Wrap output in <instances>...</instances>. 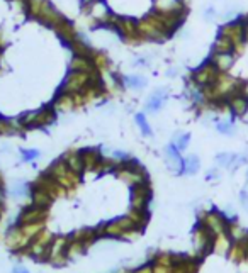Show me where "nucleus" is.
I'll return each mask as SVG.
<instances>
[{
	"label": "nucleus",
	"mask_w": 248,
	"mask_h": 273,
	"mask_svg": "<svg viewBox=\"0 0 248 273\" xmlns=\"http://www.w3.org/2000/svg\"><path fill=\"white\" fill-rule=\"evenodd\" d=\"M22 7L29 17L36 19L38 22L51 29H57L60 24L67 21V17L49 0H24Z\"/></svg>",
	"instance_id": "obj_1"
},
{
	"label": "nucleus",
	"mask_w": 248,
	"mask_h": 273,
	"mask_svg": "<svg viewBox=\"0 0 248 273\" xmlns=\"http://www.w3.org/2000/svg\"><path fill=\"white\" fill-rule=\"evenodd\" d=\"M138 36L140 41L163 43L172 36V33L161 21L160 14L150 11L145 17L138 19Z\"/></svg>",
	"instance_id": "obj_2"
},
{
	"label": "nucleus",
	"mask_w": 248,
	"mask_h": 273,
	"mask_svg": "<svg viewBox=\"0 0 248 273\" xmlns=\"http://www.w3.org/2000/svg\"><path fill=\"white\" fill-rule=\"evenodd\" d=\"M100 78H102L100 77V72L87 73V72H73V70H68L67 77H65L62 87L58 88V92L73 95V97L84 95L95 82H99Z\"/></svg>",
	"instance_id": "obj_3"
},
{
	"label": "nucleus",
	"mask_w": 248,
	"mask_h": 273,
	"mask_svg": "<svg viewBox=\"0 0 248 273\" xmlns=\"http://www.w3.org/2000/svg\"><path fill=\"white\" fill-rule=\"evenodd\" d=\"M143 231L141 227L133 221V217L129 214L124 217H118V219L107 222V224H100L97 227V232L100 237H113V239H118V237H131V236H138L140 232Z\"/></svg>",
	"instance_id": "obj_4"
},
{
	"label": "nucleus",
	"mask_w": 248,
	"mask_h": 273,
	"mask_svg": "<svg viewBox=\"0 0 248 273\" xmlns=\"http://www.w3.org/2000/svg\"><path fill=\"white\" fill-rule=\"evenodd\" d=\"M114 173L119 180H123L124 184L129 185V187H134L138 184H143V181H148V175H146L145 168L133 158L119 163Z\"/></svg>",
	"instance_id": "obj_5"
},
{
	"label": "nucleus",
	"mask_w": 248,
	"mask_h": 273,
	"mask_svg": "<svg viewBox=\"0 0 248 273\" xmlns=\"http://www.w3.org/2000/svg\"><path fill=\"white\" fill-rule=\"evenodd\" d=\"M48 173L51 175L53 178L57 180L65 190H67V189L72 190L73 187H77L78 181H80V175L73 173V171L68 168V165L65 163L63 158H60V160L54 161V163L49 166Z\"/></svg>",
	"instance_id": "obj_6"
},
{
	"label": "nucleus",
	"mask_w": 248,
	"mask_h": 273,
	"mask_svg": "<svg viewBox=\"0 0 248 273\" xmlns=\"http://www.w3.org/2000/svg\"><path fill=\"white\" fill-rule=\"evenodd\" d=\"M31 242H33V239L26 236V232L22 231V227L19 224H14L6 234V245H7L9 250L14 251V253H21L22 255V253L29 248Z\"/></svg>",
	"instance_id": "obj_7"
},
{
	"label": "nucleus",
	"mask_w": 248,
	"mask_h": 273,
	"mask_svg": "<svg viewBox=\"0 0 248 273\" xmlns=\"http://www.w3.org/2000/svg\"><path fill=\"white\" fill-rule=\"evenodd\" d=\"M217 75H219V72H217V70L212 67V63L207 59L204 65H201L199 68H196L194 72L190 73V82L196 83L197 87H201V88H207L216 82Z\"/></svg>",
	"instance_id": "obj_8"
},
{
	"label": "nucleus",
	"mask_w": 248,
	"mask_h": 273,
	"mask_svg": "<svg viewBox=\"0 0 248 273\" xmlns=\"http://www.w3.org/2000/svg\"><path fill=\"white\" fill-rule=\"evenodd\" d=\"M151 199L150 181H143L131 187V207L134 210H148V204Z\"/></svg>",
	"instance_id": "obj_9"
},
{
	"label": "nucleus",
	"mask_w": 248,
	"mask_h": 273,
	"mask_svg": "<svg viewBox=\"0 0 248 273\" xmlns=\"http://www.w3.org/2000/svg\"><path fill=\"white\" fill-rule=\"evenodd\" d=\"M48 217V209L46 207H39L36 204H31L24 209L17 217L16 224L22 226V224H38V222H44Z\"/></svg>",
	"instance_id": "obj_10"
},
{
	"label": "nucleus",
	"mask_w": 248,
	"mask_h": 273,
	"mask_svg": "<svg viewBox=\"0 0 248 273\" xmlns=\"http://www.w3.org/2000/svg\"><path fill=\"white\" fill-rule=\"evenodd\" d=\"M170 92L167 87H158L150 94V97L145 102V112L148 114H156L165 107V104L169 102Z\"/></svg>",
	"instance_id": "obj_11"
},
{
	"label": "nucleus",
	"mask_w": 248,
	"mask_h": 273,
	"mask_svg": "<svg viewBox=\"0 0 248 273\" xmlns=\"http://www.w3.org/2000/svg\"><path fill=\"white\" fill-rule=\"evenodd\" d=\"M201 222H202V224H204L214 236L225 234V232L228 231V224H230V222H228L221 214H217V212H207V214L202 216Z\"/></svg>",
	"instance_id": "obj_12"
},
{
	"label": "nucleus",
	"mask_w": 248,
	"mask_h": 273,
	"mask_svg": "<svg viewBox=\"0 0 248 273\" xmlns=\"http://www.w3.org/2000/svg\"><path fill=\"white\" fill-rule=\"evenodd\" d=\"M151 11L163 14H187L185 0H151Z\"/></svg>",
	"instance_id": "obj_13"
},
{
	"label": "nucleus",
	"mask_w": 248,
	"mask_h": 273,
	"mask_svg": "<svg viewBox=\"0 0 248 273\" xmlns=\"http://www.w3.org/2000/svg\"><path fill=\"white\" fill-rule=\"evenodd\" d=\"M226 109L231 117H245L248 114V99L241 92H236L226 100Z\"/></svg>",
	"instance_id": "obj_14"
},
{
	"label": "nucleus",
	"mask_w": 248,
	"mask_h": 273,
	"mask_svg": "<svg viewBox=\"0 0 248 273\" xmlns=\"http://www.w3.org/2000/svg\"><path fill=\"white\" fill-rule=\"evenodd\" d=\"M209 62L219 73H230V70L236 63V53H212Z\"/></svg>",
	"instance_id": "obj_15"
},
{
	"label": "nucleus",
	"mask_w": 248,
	"mask_h": 273,
	"mask_svg": "<svg viewBox=\"0 0 248 273\" xmlns=\"http://www.w3.org/2000/svg\"><path fill=\"white\" fill-rule=\"evenodd\" d=\"M165 161L167 166L177 175H184V158H182L180 151L175 148V144H169L165 148Z\"/></svg>",
	"instance_id": "obj_16"
},
{
	"label": "nucleus",
	"mask_w": 248,
	"mask_h": 273,
	"mask_svg": "<svg viewBox=\"0 0 248 273\" xmlns=\"http://www.w3.org/2000/svg\"><path fill=\"white\" fill-rule=\"evenodd\" d=\"M68 70H73V72H87V73L99 72L95 68L92 56H82V54H73L72 59H70Z\"/></svg>",
	"instance_id": "obj_17"
},
{
	"label": "nucleus",
	"mask_w": 248,
	"mask_h": 273,
	"mask_svg": "<svg viewBox=\"0 0 248 273\" xmlns=\"http://www.w3.org/2000/svg\"><path fill=\"white\" fill-rule=\"evenodd\" d=\"M80 156H82L85 171L97 170V166L100 165V161H102V158H104V156L99 153L97 148H84V149H80Z\"/></svg>",
	"instance_id": "obj_18"
},
{
	"label": "nucleus",
	"mask_w": 248,
	"mask_h": 273,
	"mask_svg": "<svg viewBox=\"0 0 248 273\" xmlns=\"http://www.w3.org/2000/svg\"><path fill=\"white\" fill-rule=\"evenodd\" d=\"M51 105L57 112H70V110H73L75 107H78L77 100H75L73 95H68V94H63V92L57 94V97H54Z\"/></svg>",
	"instance_id": "obj_19"
},
{
	"label": "nucleus",
	"mask_w": 248,
	"mask_h": 273,
	"mask_svg": "<svg viewBox=\"0 0 248 273\" xmlns=\"http://www.w3.org/2000/svg\"><path fill=\"white\" fill-rule=\"evenodd\" d=\"M148 85V80L146 77L140 73H129V75H123L121 77V87L129 88V90H143Z\"/></svg>",
	"instance_id": "obj_20"
},
{
	"label": "nucleus",
	"mask_w": 248,
	"mask_h": 273,
	"mask_svg": "<svg viewBox=\"0 0 248 273\" xmlns=\"http://www.w3.org/2000/svg\"><path fill=\"white\" fill-rule=\"evenodd\" d=\"M29 197H31V204H36L39 207H46V209H49L51 202L54 200L46 190L38 185H31V195Z\"/></svg>",
	"instance_id": "obj_21"
},
{
	"label": "nucleus",
	"mask_w": 248,
	"mask_h": 273,
	"mask_svg": "<svg viewBox=\"0 0 248 273\" xmlns=\"http://www.w3.org/2000/svg\"><path fill=\"white\" fill-rule=\"evenodd\" d=\"M63 160L65 163L68 165V168L77 175H82L85 171V166H84V161H82V156H80V151L77 149H72L68 153L63 155Z\"/></svg>",
	"instance_id": "obj_22"
},
{
	"label": "nucleus",
	"mask_w": 248,
	"mask_h": 273,
	"mask_svg": "<svg viewBox=\"0 0 248 273\" xmlns=\"http://www.w3.org/2000/svg\"><path fill=\"white\" fill-rule=\"evenodd\" d=\"M230 51L236 53L235 43H233L230 38L223 36V34H217L216 41L212 44V53H230Z\"/></svg>",
	"instance_id": "obj_23"
},
{
	"label": "nucleus",
	"mask_w": 248,
	"mask_h": 273,
	"mask_svg": "<svg viewBox=\"0 0 248 273\" xmlns=\"http://www.w3.org/2000/svg\"><path fill=\"white\" fill-rule=\"evenodd\" d=\"M214 128L219 134L223 136H235L236 134V126H235V119H223V120H216Z\"/></svg>",
	"instance_id": "obj_24"
},
{
	"label": "nucleus",
	"mask_w": 248,
	"mask_h": 273,
	"mask_svg": "<svg viewBox=\"0 0 248 273\" xmlns=\"http://www.w3.org/2000/svg\"><path fill=\"white\" fill-rule=\"evenodd\" d=\"M201 168V160L197 155H189L184 158V175H196Z\"/></svg>",
	"instance_id": "obj_25"
},
{
	"label": "nucleus",
	"mask_w": 248,
	"mask_h": 273,
	"mask_svg": "<svg viewBox=\"0 0 248 273\" xmlns=\"http://www.w3.org/2000/svg\"><path fill=\"white\" fill-rule=\"evenodd\" d=\"M190 143V133H175L172 138V144H175V148L180 151H185L187 146Z\"/></svg>",
	"instance_id": "obj_26"
},
{
	"label": "nucleus",
	"mask_w": 248,
	"mask_h": 273,
	"mask_svg": "<svg viewBox=\"0 0 248 273\" xmlns=\"http://www.w3.org/2000/svg\"><path fill=\"white\" fill-rule=\"evenodd\" d=\"M134 123H136V126H138V128H140L141 134H143V136H153L151 126H150L148 119H146V115H145L143 112H140V114H136V115H134Z\"/></svg>",
	"instance_id": "obj_27"
},
{
	"label": "nucleus",
	"mask_w": 248,
	"mask_h": 273,
	"mask_svg": "<svg viewBox=\"0 0 248 273\" xmlns=\"http://www.w3.org/2000/svg\"><path fill=\"white\" fill-rule=\"evenodd\" d=\"M12 195L14 197H26V195H31V185H27L26 181H17L12 189Z\"/></svg>",
	"instance_id": "obj_28"
},
{
	"label": "nucleus",
	"mask_w": 248,
	"mask_h": 273,
	"mask_svg": "<svg viewBox=\"0 0 248 273\" xmlns=\"http://www.w3.org/2000/svg\"><path fill=\"white\" fill-rule=\"evenodd\" d=\"M39 151L38 149H21V156H22V161H26V163H31L36 158H39Z\"/></svg>",
	"instance_id": "obj_29"
},
{
	"label": "nucleus",
	"mask_w": 248,
	"mask_h": 273,
	"mask_svg": "<svg viewBox=\"0 0 248 273\" xmlns=\"http://www.w3.org/2000/svg\"><path fill=\"white\" fill-rule=\"evenodd\" d=\"M202 17H204V21L212 22V21H216V19L219 17V14H217V11L214 7L209 6V7H206L204 11H202Z\"/></svg>",
	"instance_id": "obj_30"
},
{
	"label": "nucleus",
	"mask_w": 248,
	"mask_h": 273,
	"mask_svg": "<svg viewBox=\"0 0 248 273\" xmlns=\"http://www.w3.org/2000/svg\"><path fill=\"white\" fill-rule=\"evenodd\" d=\"M148 65H150V59L146 58V56H138V58L133 59V67L145 68V67H148Z\"/></svg>",
	"instance_id": "obj_31"
},
{
	"label": "nucleus",
	"mask_w": 248,
	"mask_h": 273,
	"mask_svg": "<svg viewBox=\"0 0 248 273\" xmlns=\"http://www.w3.org/2000/svg\"><path fill=\"white\" fill-rule=\"evenodd\" d=\"M131 273H155V265H153V263H148V265H143V266L136 268V270L131 271Z\"/></svg>",
	"instance_id": "obj_32"
},
{
	"label": "nucleus",
	"mask_w": 248,
	"mask_h": 273,
	"mask_svg": "<svg viewBox=\"0 0 248 273\" xmlns=\"http://www.w3.org/2000/svg\"><path fill=\"white\" fill-rule=\"evenodd\" d=\"M241 21H243V33H245V39H246V43H248V16L243 17Z\"/></svg>",
	"instance_id": "obj_33"
},
{
	"label": "nucleus",
	"mask_w": 248,
	"mask_h": 273,
	"mask_svg": "<svg viewBox=\"0 0 248 273\" xmlns=\"http://www.w3.org/2000/svg\"><path fill=\"white\" fill-rule=\"evenodd\" d=\"M240 92L245 95V97L248 99V80L246 82H241V87H240Z\"/></svg>",
	"instance_id": "obj_34"
},
{
	"label": "nucleus",
	"mask_w": 248,
	"mask_h": 273,
	"mask_svg": "<svg viewBox=\"0 0 248 273\" xmlns=\"http://www.w3.org/2000/svg\"><path fill=\"white\" fill-rule=\"evenodd\" d=\"M94 2H97V0H80V7L85 9V7H89L90 4H94Z\"/></svg>",
	"instance_id": "obj_35"
},
{
	"label": "nucleus",
	"mask_w": 248,
	"mask_h": 273,
	"mask_svg": "<svg viewBox=\"0 0 248 273\" xmlns=\"http://www.w3.org/2000/svg\"><path fill=\"white\" fill-rule=\"evenodd\" d=\"M12 273H29V271H27L24 266H16V268H14V271H12Z\"/></svg>",
	"instance_id": "obj_36"
},
{
	"label": "nucleus",
	"mask_w": 248,
	"mask_h": 273,
	"mask_svg": "<svg viewBox=\"0 0 248 273\" xmlns=\"http://www.w3.org/2000/svg\"><path fill=\"white\" fill-rule=\"evenodd\" d=\"M177 73H179V70H177V68H170L169 72H167V75H169V77H174V75H177Z\"/></svg>",
	"instance_id": "obj_37"
},
{
	"label": "nucleus",
	"mask_w": 248,
	"mask_h": 273,
	"mask_svg": "<svg viewBox=\"0 0 248 273\" xmlns=\"http://www.w3.org/2000/svg\"><path fill=\"white\" fill-rule=\"evenodd\" d=\"M217 176V170H211V173H207V178H214Z\"/></svg>",
	"instance_id": "obj_38"
},
{
	"label": "nucleus",
	"mask_w": 248,
	"mask_h": 273,
	"mask_svg": "<svg viewBox=\"0 0 248 273\" xmlns=\"http://www.w3.org/2000/svg\"><path fill=\"white\" fill-rule=\"evenodd\" d=\"M4 48V36H2V31H0V49Z\"/></svg>",
	"instance_id": "obj_39"
}]
</instances>
